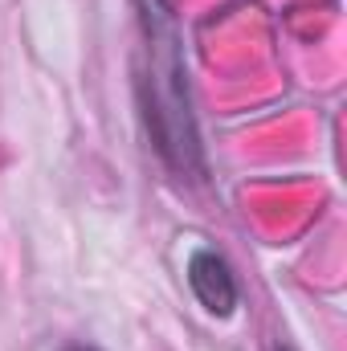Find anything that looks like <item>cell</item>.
I'll use <instances>...</instances> for the list:
<instances>
[{
  "mask_svg": "<svg viewBox=\"0 0 347 351\" xmlns=\"http://www.w3.org/2000/svg\"><path fill=\"white\" fill-rule=\"evenodd\" d=\"M143 74H139V106L147 135L160 152V160L176 176H200V135L188 102V82H184V58H180V37H176L172 8L164 0H143Z\"/></svg>",
  "mask_w": 347,
  "mask_h": 351,
  "instance_id": "6da1fadb",
  "label": "cell"
},
{
  "mask_svg": "<svg viewBox=\"0 0 347 351\" xmlns=\"http://www.w3.org/2000/svg\"><path fill=\"white\" fill-rule=\"evenodd\" d=\"M188 286H192V294H196V302L208 311V315H217V319H229L233 311H237V278H233V269L229 262L217 254V250H196L192 258H188Z\"/></svg>",
  "mask_w": 347,
  "mask_h": 351,
  "instance_id": "7a4b0ae2",
  "label": "cell"
},
{
  "mask_svg": "<svg viewBox=\"0 0 347 351\" xmlns=\"http://www.w3.org/2000/svg\"><path fill=\"white\" fill-rule=\"evenodd\" d=\"M62 351H102V348H94V343H66Z\"/></svg>",
  "mask_w": 347,
  "mask_h": 351,
  "instance_id": "3957f363",
  "label": "cell"
},
{
  "mask_svg": "<svg viewBox=\"0 0 347 351\" xmlns=\"http://www.w3.org/2000/svg\"><path fill=\"white\" fill-rule=\"evenodd\" d=\"M278 351H290V348H278Z\"/></svg>",
  "mask_w": 347,
  "mask_h": 351,
  "instance_id": "277c9868",
  "label": "cell"
}]
</instances>
